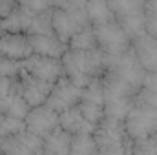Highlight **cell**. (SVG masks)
<instances>
[{
	"mask_svg": "<svg viewBox=\"0 0 157 155\" xmlns=\"http://www.w3.org/2000/svg\"><path fill=\"white\" fill-rule=\"evenodd\" d=\"M18 86H20V95L24 97V100L35 108L40 104H46L48 100V95L53 88V82H46V80H40V78L29 75L28 71H20V77H18Z\"/></svg>",
	"mask_w": 157,
	"mask_h": 155,
	"instance_id": "obj_11",
	"label": "cell"
},
{
	"mask_svg": "<svg viewBox=\"0 0 157 155\" xmlns=\"http://www.w3.org/2000/svg\"><path fill=\"white\" fill-rule=\"evenodd\" d=\"M0 122H2V113H0ZM2 141H4V135H2V130H0V146H2Z\"/></svg>",
	"mask_w": 157,
	"mask_h": 155,
	"instance_id": "obj_34",
	"label": "cell"
},
{
	"mask_svg": "<svg viewBox=\"0 0 157 155\" xmlns=\"http://www.w3.org/2000/svg\"><path fill=\"white\" fill-rule=\"evenodd\" d=\"M20 93L18 78H9V77H0V113H6L7 106L11 100Z\"/></svg>",
	"mask_w": 157,
	"mask_h": 155,
	"instance_id": "obj_22",
	"label": "cell"
},
{
	"mask_svg": "<svg viewBox=\"0 0 157 155\" xmlns=\"http://www.w3.org/2000/svg\"><path fill=\"white\" fill-rule=\"evenodd\" d=\"M152 141H154V144H155V148H157V133L154 135V137H152Z\"/></svg>",
	"mask_w": 157,
	"mask_h": 155,
	"instance_id": "obj_36",
	"label": "cell"
},
{
	"mask_svg": "<svg viewBox=\"0 0 157 155\" xmlns=\"http://www.w3.org/2000/svg\"><path fill=\"white\" fill-rule=\"evenodd\" d=\"M22 70L46 82H57L64 75L62 59L44 57V55H35V53L28 57L26 60H22Z\"/></svg>",
	"mask_w": 157,
	"mask_h": 155,
	"instance_id": "obj_9",
	"label": "cell"
},
{
	"mask_svg": "<svg viewBox=\"0 0 157 155\" xmlns=\"http://www.w3.org/2000/svg\"><path fill=\"white\" fill-rule=\"evenodd\" d=\"M24 120H26V130L28 131H31V133L44 139L51 130H55L59 126V112H55L48 104H40V106L31 108Z\"/></svg>",
	"mask_w": 157,
	"mask_h": 155,
	"instance_id": "obj_10",
	"label": "cell"
},
{
	"mask_svg": "<svg viewBox=\"0 0 157 155\" xmlns=\"http://www.w3.org/2000/svg\"><path fill=\"white\" fill-rule=\"evenodd\" d=\"M59 126L64 128V130H66L68 133H71V135L82 133V131L93 133V130H95V124H91L90 120L84 119V115H82L80 110H78V106L70 108V110L59 113Z\"/></svg>",
	"mask_w": 157,
	"mask_h": 155,
	"instance_id": "obj_16",
	"label": "cell"
},
{
	"mask_svg": "<svg viewBox=\"0 0 157 155\" xmlns=\"http://www.w3.org/2000/svg\"><path fill=\"white\" fill-rule=\"evenodd\" d=\"M29 42H31V47H33L35 55L62 59L64 53L68 51V44H64L55 33H49V35H29Z\"/></svg>",
	"mask_w": 157,
	"mask_h": 155,
	"instance_id": "obj_15",
	"label": "cell"
},
{
	"mask_svg": "<svg viewBox=\"0 0 157 155\" xmlns=\"http://www.w3.org/2000/svg\"><path fill=\"white\" fill-rule=\"evenodd\" d=\"M78 110L84 115L86 120H90L91 124H99L104 119V106L97 104V102H90V100H80L78 102Z\"/></svg>",
	"mask_w": 157,
	"mask_h": 155,
	"instance_id": "obj_25",
	"label": "cell"
},
{
	"mask_svg": "<svg viewBox=\"0 0 157 155\" xmlns=\"http://www.w3.org/2000/svg\"><path fill=\"white\" fill-rule=\"evenodd\" d=\"M99 153H132L133 142L130 141L124 120L104 117L93 130Z\"/></svg>",
	"mask_w": 157,
	"mask_h": 155,
	"instance_id": "obj_2",
	"label": "cell"
},
{
	"mask_svg": "<svg viewBox=\"0 0 157 155\" xmlns=\"http://www.w3.org/2000/svg\"><path fill=\"white\" fill-rule=\"evenodd\" d=\"M0 153H44L42 137L28 131V130L15 133V135H9V137H4L2 146H0Z\"/></svg>",
	"mask_w": 157,
	"mask_h": 155,
	"instance_id": "obj_12",
	"label": "cell"
},
{
	"mask_svg": "<svg viewBox=\"0 0 157 155\" xmlns=\"http://www.w3.org/2000/svg\"><path fill=\"white\" fill-rule=\"evenodd\" d=\"M70 144H71V133H68L64 128L57 126L51 130L44 139H42V148L44 153H57V155H68L70 153Z\"/></svg>",
	"mask_w": 157,
	"mask_h": 155,
	"instance_id": "obj_17",
	"label": "cell"
},
{
	"mask_svg": "<svg viewBox=\"0 0 157 155\" xmlns=\"http://www.w3.org/2000/svg\"><path fill=\"white\" fill-rule=\"evenodd\" d=\"M132 49L135 51L139 62L146 70V73L157 75V39L150 33H144L141 37L132 40Z\"/></svg>",
	"mask_w": 157,
	"mask_h": 155,
	"instance_id": "obj_14",
	"label": "cell"
},
{
	"mask_svg": "<svg viewBox=\"0 0 157 155\" xmlns=\"http://www.w3.org/2000/svg\"><path fill=\"white\" fill-rule=\"evenodd\" d=\"M22 71V62L0 57V77H9V78H18Z\"/></svg>",
	"mask_w": 157,
	"mask_h": 155,
	"instance_id": "obj_27",
	"label": "cell"
},
{
	"mask_svg": "<svg viewBox=\"0 0 157 155\" xmlns=\"http://www.w3.org/2000/svg\"><path fill=\"white\" fill-rule=\"evenodd\" d=\"M137 99H141V100H144V102H148V104L157 108V75L155 73H146L143 88H141Z\"/></svg>",
	"mask_w": 157,
	"mask_h": 155,
	"instance_id": "obj_24",
	"label": "cell"
},
{
	"mask_svg": "<svg viewBox=\"0 0 157 155\" xmlns=\"http://www.w3.org/2000/svg\"><path fill=\"white\" fill-rule=\"evenodd\" d=\"M68 47H70V49H82V51L97 49L99 44H97V37H95L93 26H86L84 29L77 31V33L71 37V40L68 42Z\"/></svg>",
	"mask_w": 157,
	"mask_h": 155,
	"instance_id": "obj_21",
	"label": "cell"
},
{
	"mask_svg": "<svg viewBox=\"0 0 157 155\" xmlns=\"http://www.w3.org/2000/svg\"><path fill=\"white\" fill-rule=\"evenodd\" d=\"M4 33V22H2V18H0V35Z\"/></svg>",
	"mask_w": 157,
	"mask_h": 155,
	"instance_id": "obj_35",
	"label": "cell"
},
{
	"mask_svg": "<svg viewBox=\"0 0 157 155\" xmlns=\"http://www.w3.org/2000/svg\"><path fill=\"white\" fill-rule=\"evenodd\" d=\"M146 33L157 39V18H148L146 20Z\"/></svg>",
	"mask_w": 157,
	"mask_h": 155,
	"instance_id": "obj_32",
	"label": "cell"
},
{
	"mask_svg": "<svg viewBox=\"0 0 157 155\" xmlns=\"http://www.w3.org/2000/svg\"><path fill=\"white\" fill-rule=\"evenodd\" d=\"M108 4L132 40L146 33V0H108Z\"/></svg>",
	"mask_w": 157,
	"mask_h": 155,
	"instance_id": "obj_5",
	"label": "cell"
},
{
	"mask_svg": "<svg viewBox=\"0 0 157 155\" xmlns=\"http://www.w3.org/2000/svg\"><path fill=\"white\" fill-rule=\"evenodd\" d=\"M86 26H91L88 20V13H86V4L82 2H70L64 7H53L51 11V28L53 33L62 40L64 44H68L71 37L84 29Z\"/></svg>",
	"mask_w": 157,
	"mask_h": 155,
	"instance_id": "obj_3",
	"label": "cell"
},
{
	"mask_svg": "<svg viewBox=\"0 0 157 155\" xmlns=\"http://www.w3.org/2000/svg\"><path fill=\"white\" fill-rule=\"evenodd\" d=\"M0 130H2V135H4V137L20 133V131L26 130V120H24V119H18V117H11V115H4V113H2Z\"/></svg>",
	"mask_w": 157,
	"mask_h": 155,
	"instance_id": "obj_26",
	"label": "cell"
},
{
	"mask_svg": "<svg viewBox=\"0 0 157 155\" xmlns=\"http://www.w3.org/2000/svg\"><path fill=\"white\" fill-rule=\"evenodd\" d=\"M124 128L133 144L152 139L157 133V108L137 99L128 115L124 117Z\"/></svg>",
	"mask_w": 157,
	"mask_h": 155,
	"instance_id": "obj_4",
	"label": "cell"
},
{
	"mask_svg": "<svg viewBox=\"0 0 157 155\" xmlns=\"http://www.w3.org/2000/svg\"><path fill=\"white\" fill-rule=\"evenodd\" d=\"M31 110V106L24 100V97L18 93L13 100H11V104L7 106V110H6V113L4 115H11V117H18V119H26L28 115V112Z\"/></svg>",
	"mask_w": 157,
	"mask_h": 155,
	"instance_id": "obj_28",
	"label": "cell"
},
{
	"mask_svg": "<svg viewBox=\"0 0 157 155\" xmlns=\"http://www.w3.org/2000/svg\"><path fill=\"white\" fill-rule=\"evenodd\" d=\"M17 6L18 0H0V18H6Z\"/></svg>",
	"mask_w": 157,
	"mask_h": 155,
	"instance_id": "obj_30",
	"label": "cell"
},
{
	"mask_svg": "<svg viewBox=\"0 0 157 155\" xmlns=\"http://www.w3.org/2000/svg\"><path fill=\"white\" fill-rule=\"evenodd\" d=\"M86 13H88V20L91 26H99V24L115 20L108 0H86Z\"/></svg>",
	"mask_w": 157,
	"mask_h": 155,
	"instance_id": "obj_18",
	"label": "cell"
},
{
	"mask_svg": "<svg viewBox=\"0 0 157 155\" xmlns=\"http://www.w3.org/2000/svg\"><path fill=\"white\" fill-rule=\"evenodd\" d=\"M70 153H73V155L99 153V150H97V142H95L93 133H90V131H82V133H75V135H71Z\"/></svg>",
	"mask_w": 157,
	"mask_h": 155,
	"instance_id": "obj_20",
	"label": "cell"
},
{
	"mask_svg": "<svg viewBox=\"0 0 157 155\" xmlns=\"http://www.w3.org/2000/svg\"><path fill=\"white\" fill-rule=\"evenodd\" d=\"M51 11L53 9H48V11L39 13V15H33L28 35H49V33H53V28H51Z\"/></svg>",
	"mask_w": 157,
	"mask_h": 155,
	"instance_id": "obj_23",
	"label": "cell"
},
{
	"mask_svg": "<svg viewBox=\"0 0 157 155\" xmlns=\"http://www.w3.org/2000/svg\"><path fill=\"white\" fill-rule=\"evenodd\" d=\"M31 18H33V15H29L28 11H24L20 6H17L6 18H2V22H4V31H11V33H28V31H29Z\"/></svg>",
	"mask_w": 157,
	"mask_h": 155,
	"instance_id": "obj_19",
	"label": "cell"
},
{
	"mask_svg": "<svg viewBox=\"0 0 157 155\" xmlns=\"http://www.w3.org/2000/svg\"><path fill=\"white\" fill-rule=\"evenodd\" d=\"M146 17L157 18V0H146Z\"/></svg>",
	"mask_w": 157,
	"mask_h": 155,
	"instance_id": "obj_31",
	"label": "cell"
},
{
	"mask_svg": "<svg viewBox=\"0 0 157 155\" xmlns=\"http://www.w3.org/2000/svg\"><path fill=\"white\" fill-rule=\"evenodd\" d=\"M80 95H82V88H78L77 84H73L66 75H62L57 82H53V88L48 95L46 104L49 108H53L55 112L62 113L70 108L78 106Z\"/></svg>",
	"mask_w": 157,
	"mask_h": 155,
	"instance_id": "obj_8",
	"label": "cell"
},
{
	"mask_svg": "<svg viewBox=\"0 0 157 155\" xmlns=\"http://www.w3.org/2000/svg\"><path fill=\"white\" fill-rule=\"evenodd\" d=\"M0 57H2V53H0Z\"/></svg>",
	"mask_w": 157,
	"mask_h": 155,
	"instance_id": "obj_38",
	"label": "cell"
},
{
	"mask_svg": "<svg viewBox=\"0 0 157 155\" xmlns=\"http://www.w3.org/2000/svg\"><path fill=\"white\" fill-rule=\"evenodd\" d=\"M64 75L78 88L88 86L93 78L102 77L106 71V55L97 49H70L62 57Z\"/></svg>",
	"mask_w": 157,
	"mask_h": 155,
	"instance_id": "obj_1",
	"label": "cell"
},
{
	"mask_svg": "<svg viewBox=\"0 0 157 155\" xmlns=\"http://www.w3.org/2000/svg\"><path fill=\"white\" fill-rule=\"evenodd\" d=\"M70 2H82V4H86V0H70Z\"/></svg>",
	"mask_w": 157,
	"mask_h": 155,
	"instance_id": "obj_37",
	"label": "cell"
},
{
	"mask_svg": "<svg viewBox=\"0 0 157 155\" xmlns=\"http://www.w3.org/2000/svg\"><path fill=\"white\" fill-rule=\"evenodd\" d=\"M18 6L28 11L29 15H39V13H44L48 9H53L49 0H18Z\"/></svg>",
	"mask_w": 157,
	"mask_h": 155,
	"instance_id": "obj_29",
	"label": "cell"
},
{
	"mask_svg": "<svg viewBox=\"0 0 157 155\" xmlns=\"http://www.w3.org/2000/svg\"><path fill=\"white\" fill-rule=\"evenodd\" d=\"M93 31H95V37H97L99 49L106 57L121 55V53H124V51H128L132 47L130 35L122 29V26L119 24L117 20L93 26Z\"/></svg>",
	"mask_w": 157,
	"mask_h": 155,
	"instance_id": "obj_6",
	"label": "cell"
},
{
	"mask_svg": "<svg viewBox=\"0 0 157 155\" xmlns=\"http://www.w3.org/2000/svg\"><path fill=\"white\" fill-rule=\"evenodd\" d=\"M106 70L115 73L117 77L124 78L126 82H130L132 86H135L141 91L144 77H146V70L143 68V64L139 62V59L132 47L121 55L106 57Z\"/></svg>",
	"mask_w": 157,
	"mask_h": 155,
	"instance_id": "obj_7",
	"label": "cell"
},
{
	"mask_svg": "<svg viewBox=\"0 0 157 155\" xmlns=\"http://www.w3.org/2000/svg\"><path fill=\"white\" fill-rule=\"evenodd\" d=\"M49 4H51V7H64L68 4V0H49Z\"/></svg>",
	"mask_w": 157,
	"mask_h": 155,
	"instance_id": "obj_33",
	"label": "cell"
},
{
	"mask_svg": "<svg viewBox=\"0 0 157 155\" xmlns=\"http://www.w3.org/2000/svg\"><path fill=\"white\" fill-rule=\"evenodd\" d=\"M0 53L2 57L13 59V60H26L28 57L33 55V47L29 42L28 33H11V31H4L0 35Z\"/></svg>",
	"mask_w": 157,
	"mask_h": 155,
	"instance_id": "obj_13",
	"label": "cell"
}]
</instances>
